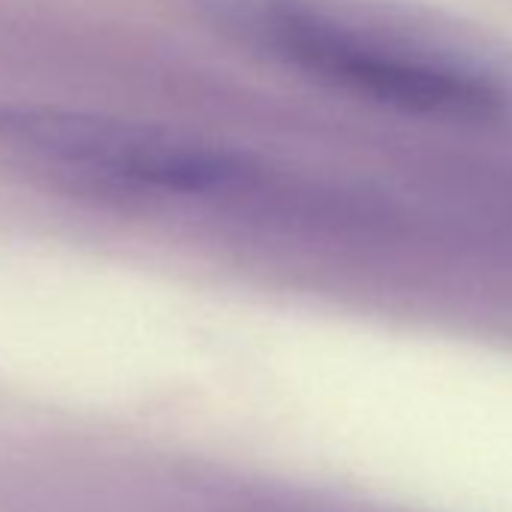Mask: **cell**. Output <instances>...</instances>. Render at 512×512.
Segmentation results:
<instances>
[{
  "instance_id": "cell-2",
  "label": "cell",
  "mask_w": 512,
  "mask_h": 512,
  "mask_svg": "<svg viewBox=\"0 0 512 512\" xmlns=\"http://www.w3.org/2000/svg\"><path fill=\"white\" fill-rule=\"evenodd\" d=\"M0 145L70 175L166 196L226 193L256 178L241 154L163 127L55 106L0 109Z\"/></svg>"
},
{
  "instance_id": "cell-1",
  "label": "cell",
  "mask_w": 512,
  "mask_h": 512,
  "mask_svg": "<svg viewBox=\"0 0 512 512\" xmlns=\"http://www.w3.org/2000/svg\"><path fill=\"white\" fill-rule=\"evenodd\" d=\"M247 31L296 70L359 100L443 121L491 118L503 91L485 73L404 49L293 4H256Z\"/></svg>"
}]
</instances>
